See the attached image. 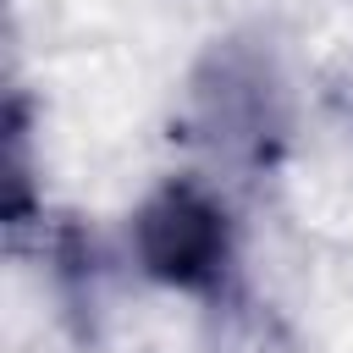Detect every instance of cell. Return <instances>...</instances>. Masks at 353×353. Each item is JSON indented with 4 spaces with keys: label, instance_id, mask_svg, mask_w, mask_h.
I'll return each instance as SVG.
<instances>
[{
    "label": "cell",
    "instance_id": "cell-1",
    "mask_svg": "<svg viewBox=\"0 0 353 353\" xmlns=\"http://www.w3.org/2000/svg\"><path fill=\"white\" fill-rule=\"evenodd\" d=\"M143 254L160 276H176V281H199L215 259H221V226L215 215L188 199V193H171L149 210L143 221Z\"/></svg>",
    "mask_w": 353,
    "mask_h": 353
}]
</instances>
